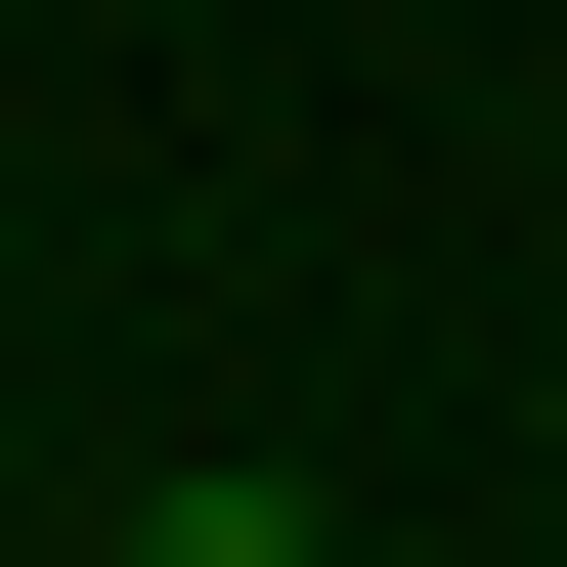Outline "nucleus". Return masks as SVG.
Returning <instances> with one entry per match:
<instances>
[{"mask_svg":"<svg viewBox=\"0 0 567 567\" xmlns=\"http://www.w3.org/2000/svg\"><path fill=\"white\" fill-rule=\"evenodd\" d=\"M132 567H350V524H306V481H175V524H132Z\"/></svg>","mask_w":567,"mask_h":567,"instance_id":"nucleus-1","label":"nucleus"}]
</instances>
